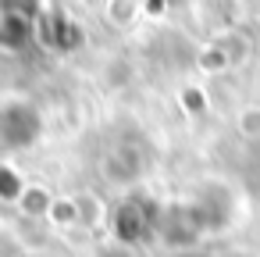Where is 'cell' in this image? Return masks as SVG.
<instances>
[{"label":"cell","mask_w":260,"mask_h":257,"mask_svg":"<svg viewBox=\"0 0 260 257\" xmlns=\"http://www.w3.org/2000/svg\"><path fill=\"white\" fill-rule=\"evenodd\" d=\"M40 139V115L25 104H8L0 111V147L4 150H22Z\"/></svg>","instance_id":"obj_1"}]
</instances>
